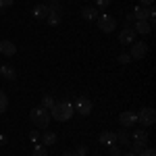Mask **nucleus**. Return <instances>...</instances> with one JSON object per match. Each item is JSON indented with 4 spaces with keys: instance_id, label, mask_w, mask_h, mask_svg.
<instances>
[{
    "instance_id": "obj_31",
    "label": "nucleus",
    "mask_w": 156,
    "mask_h": 156,
    "mask_svg": "<svg viewBox=\"0 0 156 156\" xmlns=\"http://www.w3.org/2000/svg\"><path fill=\"white\" fill-rule=\"evenodd\" d=\"M29 140H31V142H40V133L31 131V133H29Z\"/></svg>"
},
{
    "instance_id": "obj_26",
    "label": "nucleus",
    "mask_w": 156,
    "mask_h": 156,
    "mask_svg": "<svg viewBox=\"0 0 156 156\" xmlns=\"http://www.w3.org/2000/svg\"><path fill=\"white\" fill-rule=\"evenodd\" d=\"M119 62L121 65H129V62H131V56H129L127 52H123V54H119Z\"/></svg>"
},
{
    "instance_id": "obj_2",
    "label": "nucleus",
    "mask_w": 156,
    "mask_h": 156,
    "mask_svg": "<svg viewBox=\"0 0 156 156\" xmlns=\"http://www.w3.org/2000/svg\"><path fill=\"white\" fill-rule=\"evenodd\" d=\"M29 119H31V123H34L36 127L46 129V127H48V123H50V110L37 106V108H34V110L29 112Z\"/></svg>"
},
{
    "instance_id": "obj_8",
    "label": "nucleus",
    "mask_w": 156,
    "mask_h": 156,
    "mask_svg": "<svg viewBox=\"0 0 156 156\" xmlns=\"http://www.w3.org/2000/svg\"><path fill=\"white\" fill-rule=\"evenodd\" d=\"M146 54H148V44L144 42H133L131 44V58H144Z\"/></svg>"
},
{
    "instance_id": "obj_32",
    "label": "nucleus",
    "mask_w": 156,
    "mask_h": 156,
    "mask_svg": "<svg viewBox=\"0 0 156 156\" xmlns=\"http://www.w3.org/2000/svg\"><path fill=\"white\" fill-rule=\"evenodd\" d=\"M87 154V148H85V146H79V148H77V156H85Z\"/></svg>"
},
{
    "instance_id": "obj_24",
    "label": "nucleus",
    "mask_w": 156,
    "mask_h": 156,
    "mask_svg": "<svg viewBox=\"0 0 156 156\" xmlns=\"http://www.w3.org/2000/svg\"><path fill=\"white\" fill-rule=\"evenodd\" d=\"M6 108H9V98L0 90V112H6Z\"/></svg>"
},
{
    "instance_id": "obj_33",
    "label": "nucleus",
    "mask_w": 156,
    "mask_h": 156,
    "mask_svg": "<svg viewBox=\"0 0 156 156\" xmlns=\"http://www.w3.org/2000/svg\"><path fill=\"white\" fill-rule=\"evenodd\" d=\"M152 2H154V0H140L142 6H152Z\"/></svg>"
},
{
    "instance_id": "obj_30",
    "label": "nucleus",
    "mask_w": 156,
    "mask_h": 156,
    "mask_svg": "<svg viewBox=\"0 0 156 156\" xmlns=\"http://www.w3.org/2000/svg\"><path fill=\"white\" fill-rule=\"evenodd\" d=\"M12 4V0H0V11H4V9H9Z\"/></svg>"
},
{
    "instance_id": "obj_3",
    "label": "nucleus",
    "mask_w": 156,
    "mask_h": 156,
    "mask_svg": "<svg viewBox=\"0 0 156 156\" xmlns=\"http://www.w3.org/2000/svg\"><path fill=\"white\" fill-rule=\"evenodd\" d=\"M92 108H94V104H92V100L85 96H79L75 102H73V110L77 112V115H81V117H87L90 112H92Z\"/></svg>"
},
{
    "instance_id": "obj_22",
    "label": "nucleus",
    "mask_w": 156,
    "mask_h": 156,
    "mask_svg": "<svg viewBox=\"0 0 156 156\" xmlns=\"http://www.w3.org/2000/svg\"><path fill=\"white\" fill-rule=\"evenodd\" d=\"M54 104H56V100H54L52 96H44V98H42V108H46V110H50V108L54 106Z\"/></svg>"
},
{
    "instance_id": "obj_20",
    "label": "nucleus",
    "mask_w": 156,
    "mask_h": 156,
    "mask_svg": "<svg viewBox=\"0 0 156 156\" xmlns=\"http://www.w3.org/2000/svg\"><path fill=\"white\" fill-rule=\"evenodd\" d=\"M31 156H48V150H46V146H44V144L34 146V152H31Z\"/></svg>"
},
{
    "instance_id": "obj_18",
    "label": "nucleus",
    "mask_w": 156,
    "mask_h": 156,
    "mask_svg": "<svg viewBox=\"0 0 156 156\" xmlns=\"http://www.w3.org/2000/svg\"><path fill=\"white\" fill-rule=\"evenodd\" d=\"M117 144H121V146L129 144V133H127V129H121V131L117 133Z\"/></svg>"
},
{
    "instance_id": "obj_5",
    "label": "nucleus",
    "mask_w": 156,
    "mask_h": 156,
    "mask_svg": "<svg viewBox=\"0 0 156 156\" xmlns=\"http://www.w3.org/2000/svg\"><path fill=\"white\" fill-rule=\"evenodd\" d=\"M98 27L104 31V34H112L115 29H117V19L115 17H110V15H98Z\"/></svg>"
},
{
    "instance_id": "obj_9",
    "label": "nucleus",
    "mask_w": 156,
    "mask_h": 156,
    "mask_svg": "<svg viewBox=\"0 0 156 156\" xmlns=\"http://www.w3.org/2000/svg\"><path fill=\"white\" fill-rule=\"evenodd\" d=\"M15 52H17V46L12 44L11 40H2L0 42V54L2 56H12Z\"/></svg>"
},
{
    "instance_id": "obj_7",
    "label": "nucleus",
    "mask_w": 156,
    "mask_h": 156,
    "mask_svg": "<svg viewBox=\"0 0 156 156\" xmlns=\"http://www.w3.org/2000/svg\"><path fill=\"white\" fill-rule=\"evenodd\" d=\"M133 40H135V29H133L131 25H125V29L119 34V42L123 46H131Z\"/></svg>"
},
{
    "instance_id": "obj_17",
    "label": "nucleus",
    "mask_w": 156,
    "mask_h": 156,
    "mask_svg": "<svg viewBox=\"0 0 156 156\" xmlns=\"http://www.w3.org/2000/svg\"><path fill=\"white\" fill-rule=\"evenodd\" d=\"M133 142H146V144H148V131H146V129H135Z\"/></svg>"
},
{
    "instance_id": "obj_15",
    "label": "nucleus",
    "mask_w": 156,
    "mask_h": 156,
    "mask_svg": "<svg viewBox=\"0 0 156 156\" xmlns=\"http://www.w3.org/2000/svg\"><path fill=\"white\" fill-rule=\"evenodd\" d=\"M40 142L44 146H54L56 144V133L54 131H44V135H40Z\"/></svg>"
},
{
    "instance_id": "obj_14",
    "label": "nucleus",
    "mask_w": 156,
    "mask_h": 156,
    "mask_svg": "<svg viewBox=\"0 0 156 156\" xmlns=\"http://www.w3.org/2000/svg\"><path fill=\"white\" fill-rule=\"evenodd\" d=\"M48 6L46 4H37V6H34V11H31V15L36 17V19H46L48 17Z\"/></svg>"
},
{
    "instance_id": "obj_23",
    "label": "nucleus",
    "mask_w": 156,
    "mask_h": 156,
    "mask_svg": "<svg viewBox=\"0 0 156 156\" xmlns=\"http://www.w3.org/2000/svg\"><path fill=\"white\" fill-rule=\"evenodd\" d=\"M60 17H62V15H58V12H48L46 21H48L50 25H58L60 23Z\"/></svg>"
},
{
    "instance_id": "obj_34",
    "label": "nucleus",
    "mask_w": 156,
    "mask_h": 156,
    "mask_svg": "<svg viewBox=\"0 0 156 156\" xmlns=\"http://www.w3.org/2000/svg\"><path fill=\"white\" fill-rule=\"evenodd\" d=\"M4 142H6V137H4V135H0V144H4Z\"/></svg>"
},
{
    "instance_id": "obj_12",
    "label": "nucleus",
    "mask_w": 156,
    "mask_h": 156,
    "mask_svg": "<svg viewBox=\"0 0 156 156\" xmlns=\"http://www.w3.org/2000/svg\"><path fill=\"white\" fill-rule=\"evenodd\" d=\"M133 17H135V21H148V6L137 4V6L133 9Z\"/></svg>"
},
{
    "instance_id": "obj_6",
    "label": "nucleus",
    "mask_w": 156,
    "mask_h": 156,
    "mask_svg": "<svg viewBox=\"0 0 156 156\" xmlns=\"http://www.w3.org/2000/svg\"><path fill=\"white\" fill-rule=\"evenodd\" d=\"M119 123L121 127H135L137 125V112H133V110H125V112H121L119 115Z\"/></svg>"
},
{
    "instance_id": "obj_36",
    "label": "nucleus",
    "mask_w": 156,
    "mask_h": 156,
    "mask_svg": "<svg viewBox=\"0 0 156 156\" xmlns=\"http://www.w3.org/2000/svg\"><path fill=\"white\" fill-rule=\"evenodd\" d=\"M121 156H135V154H131V152H127V154H121Z\"/></svg>"
},
{
    "instance_id": "obj_28",
    "label": "nucleus",
    "mask_w": 156,
    "mask_h": 156,
    "mask_svg": "<svg viewBox=\"0 0 156 156\" xmlns=\"http://www.w3.org/2000/svg\"><path fill=\"white\" fill-rule=\"evenodd\" d=\"M131 23H135V17H133V11H129L125 12V25H131Z\"/></svg>"
},
{
    "instance_id": "obj_10",
    "label": "nucleus",
    "mask_w": 156,
    "mask_h": 156,
    "mask_svg": "<svg viewBox=\"0 0 156 156\" xmlns=\"http://www.w3.org/2000/svg\"><path fill=\"white\" fill-rule=\"evenodd\" d=\"M98 140H100V144H102V146H115V144H117V133H112V131H102Z\"/></svg>"
},
{
    "instance_id": "obj_21",
    "label": "nucleus",
    "mask_w": 156,
    "mask_h": 156,
    "mask_svg": "<svg viewBox=\"0 0 156 156\" xmlns=\"http://www.w3.org/2000/svg\"><path fill=\"white\" fill-rule=\"evenodd\" d=\"M146 150V142H133L131 144V154H140V152H144Z\"/></svg>"
},
{
    "instance_id": "obj_13",
    "label": "nucleus",
    "mask_w": 156,
    "mask_h": 156,
    "mask_svg": "<svg viewBox=\"0 0 156 156\" xmlns=\"http://www.w3.org/2000/svg\"><path fill=\"white\" fill-rule=\"evenodd\" d=\"M135 34H142V36H148L150 31H152V25L148 23V21H135Z\"/></svg>"
},
{
    "instance_id": "obj_35",
    "label": "nucleus",
    "mask_w": 156,
    "mask_h": 156,
    "mask_svg": "<svg viewBox=\"0 0 156 156\" xmlns=\"http://www.w3.org/2000/svg\"><path fill=\"white\" fill-rule=\"evenodd\" d=\"M62 156H77V154H73V152H65Z\"/></svg>"
},
{
    "instance_id": "obj_29",
    "label": "nucleus",
    "mask_w": 156,
    "mask_h": 156,
    "mask_svg": "<svg viewBox=\"0 0 156 156\" xmlns=\"http://www.w3.org/2000/svg\"><path fill=\"white\" fill-rule=\"evenodd\" d=\"M137 156H156V152H154V150H152V148H146L144 152H140V154H137Z\"/></svg>"
},
{
    "instance_id": "obj_4",
    "label": "nucleus",
    "mask_w": 156,
    "mask_h": 156,
    "mask_svg": "<svg viewBox=\"0 0 156 156\" xmlns=\"http://www.w3.org/2000/svg\"><path fill=\"white\" fill-rule=\"evenodd\" d=\"M137 121L144 125V127H150L156 123V110L152 106H144L140 112H137Z\"/></svg>"
},
{
    "instance_id": "obj_11",
    "label": "nucleus",
    "mask_w": 156,
    "mask_h": 156,
    "mask_svg": "<svg viewBox=\"0 0 156 156\" xmlns=\"http://www.w3.org/2000/svg\"><path fill=\"white\" fill-rule=\"evenodd\" d=\"M81 17L85 21H96L98 19V9L96 6H83L81 9Z\"/></svg>"
},
{
    "instance_id": "obj_1",
    "label": "nucleus",
    "mask_w": 156,
    "mask_h": 156,
    "mask_svg": "<svg viewBox=\"0 0 156 156\" xmlns=\"http://www.w3.org/2000/svg\"><path fill=\"white\" fill-rule=\"evenodd\" d=\"M73 115H75V110H73V104H71V102H56L54 106L50 108V119L58 121V123L69 121Z\"/></svg>"
},
{
    "instance_id": "obj_16",
    "label": "nucleus",
    "mask_w": 156,
    "mask_h": 156,
    "mask_svg": "<svg viewBox=\"0 0 156 156\" xmlns=\"http://www.w3.org/2000/svg\"><path fill=\"white\" fill-rule=\"evenodd\" d=\"M0 77H4V79H15V77H17V71H15V69H12V67H9V65H2V67H0Z\"/></svg>"
},
{
    "instance_id": "obj_19",
    "label": "nucleus",
    "mask_w": 156,
    "mask_h": 156,
    "mask_svg": "<svg viewBox=\"0 0 156 156\" xmlns=\"http://www.w3.org/2000/svg\"><path fill=\"white\" fill-rule=\"evenodd\" d=\"M46 6H48V11H50V12H58V15H62V6H60L58 0H50Z\"/></svg>"
},
{
    "instance_id": "obj_27",
    "label": "nucleus",
    "mask_w": 156,
    "mask_h": 156,
    "mask_svg": "<svg viewBox=\"0 0 156 156\" xmlns=\"http://www.w3.org/2000/svg\"><path fill=\"white\" fill-rule=\"evenodd\" d=\"M108 148H110V150H108V154H110V156H121V154H123L117 144H115V146H108Z\"/></svg>"
},
{
    "instance_id": "obj_25",
    "label": "nucleus",
    "mask_w": 156,
    "mask_h": 156,
    "mask_svg": "<svg viewBox=\"0 0 156 156\" xmlns=\"http://www.w3.org/2000/svg\"><path fill=\"white\" fill-rule=\"evenodd\" d=\"M94 4H96V9H98V11H104L108 4H110V0H94Z\"/></svg>"
}]
</instances>
